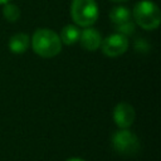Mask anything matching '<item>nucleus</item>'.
<instances>
[{"label": "nucleus", "mask_w": 161, "mask_h": 161, "mask_svg": "<svg viewBox=\"0 0 161 161\" xmlns=\"http://www.w3.org/2000/svg\"><path fill=\"white\" fill-rule=\"evenodd\" d=\"M111 141L114 151L122 156L131 157L137 155V152L140 151L138 137L128 128H119V131L113 133Z\"/></svg>", "instance_id": "20e7f679"}, {"label": "nucleus", "mask_w": 161, "mask_h": 161, "mask_svg": "<svg viewBox=\"0 0 161 161\" xmlns=\"http://www.w3.org/2000/svg\"><path fill=\"white\" fill-rule=\"evenodd\" d=\"M79 35H80V30L77 25L73 24H68L65 26H63V29L60 30V42L65 45H73L79 40Z\"/></svg>", "instance_id": "9d476101"}, {"label": "nucleus", "mask_w": 161, "mask_h": 161, "mask_svg": "<svg viewBox=\"0 0 161 161\" xmlns=\"http://www.w3.org/2000/svg\"><path fill=\"white\" fill-rule=\"evenodd\" d=\"M30 44V38L25 33H16L9 39V49L14 54H21L24 53Z\"/></svg>", "instance_id": "6e6552de"}, {"label": "nucleus", "mask_w": 161, "mask_h": 161, "mask_svg": "<svg viewBox=\"0 0 161 161\" xmlns=\"http://www.w3.org/2000/svg\"><path fill=\"white\" fill-rule=\"evenodd\" d=\"M3 15L8 21L14 23L20 18V9L13 3H6L3 8Z\"/></svg>", "instance_id": "9b49d317"}, {"label": "nucleus", "mask_w": 161, "mask_h": 161, "mask_svg": "<svg viewBox=\"0 0 161 161\" xmlns=\"http://www.w3.org/2000/svg\"><path fill=\"white\" fill-rule=\"evenodd\" d=\"M65 161H86V160L78 158V157H72V158H68V160H65Z\"/></svg>", "instance_id": "ddd939ff"}, {"label": "nucleus", "mask_w": 161, "mask_h": 161, "mask_svg": "<svg viewBox=\"0 0 161 161\" xmlns=\"http://www.w3.org/2000/svg\"><path fill=\"white\" fill-rule=\"evenodd\" d=\"M6 3H10V0H0V5H4Z\"/></svg>", "instance_id": "4468645a"}, {"label": "nucleus", "mask_w": 161, "mask_h": 161, "mask_svg": "<svg viewBox=\"0 0 161 161\" xmlns=\"http://www.w3.org/2000/svg\"><path fill=\"white\" fill-rule=\"evenodd\" d=\"M33 50L43 58H53L62 50V42L59 35L50 29H38L31 36Z\"/></svg>", "instance_id": "f257e3e1"}, {"label": "nucleus", "mask_w": 161, "mask_h": 161, "mask_svg": "<svg viewBox=\"0 0 161 161\" xmlns=\"http://www.w3.org/2000/svg\"><path fill=\"white\" fill-rule=\"evenodd\" d=\"M109 19L117 26V25H122L128 21H132V14L126 6L117 5L112 8V10L109 11Z\"/></svg>", "instance_id": "1a4fd4ad"}, {"label": "nucleus", "mask_w": 161, "mask_h": 161, "mask_svg": "<svg viewBox=\"0 0 161 161\" xmlns=\"http://www.w3.org/2000/svg\"><path fill=\"white\" fill-rule=\"evenodd\" d=\"M113 3H125V1H128V0H111Z\"/></svg>", "instance_id": "2eb2a0df"}, {"label": "nucleus", "mask_w": 161, "mask_h": 161, "mask_svg": "<svg viewBox=\"0 0 161 161\" xmlns=\"http://www.w3.org/2000/svg\"><path fill=\"white\" fill-rule=\"evenodd\" d=\"M116 29H117V33L123 34V35L127 36V35H131V34L135 31V23H133V20H132V21H128V23H126V24L117 25Z\"/></svg>", "instance_id": "f8f14e48"}, {"label": "nucleus", "mask_w": 161, "mask_h": 161, "mask_svg": "<svg viewBox=\"0 0 161 161\" xmlns=\"http://www.w3.org/2000/svg\"><path fill=\"white\" fill-rule=\"evenodd\" d=\"M70 15L75 25L87 28L98 19V6L94 0H73L70 4Z\"/></svg>", "instance_id": "7ed1b4c3"}, {"label": "nucleus", "mask_w": 161, "mask_h": 161, "mask_svg": "<svg viewBox=\"0 0 161 161\" xmlns=\"http://www.w3.org/2000/svg\"><path fill=\"white\" fill-rule=\"evenodd\" d=\"M113 121L119 128H128L135 121V109L127 102H119L113 108Z\"/></svg>", "instance_id": "423d86ee"}, {"label": "nucleus", "mask_w": 161, "mask_h": 161, "mask_svg": "<svg viewBox=\"0 0 161 161\" xmlns=\"http://www.w3.org/2000/svg\"><path fill=\"white\" fill-rule=\"evenodd\" d=\"M133 23L140 25L145 30H153L158 28L161 21V11L158 6L151 0L138 1L132 10Z\"/></svg>", "instance_id": "f03ea898"}, {"label": "nucleus", "mask_w": 161, "mask_h": 161, "mask_svg": "<svg viewBox=\"0 0 161 161\" xmlns=\"http://www.w3.org/2000/svg\"><path fill=\"white\" fill-rule=\"evenodd\" d=\"M78 42L80 43V45L84 49L93 52V50H97L101 47L102 36H101L98 30H96L92 26H87V28H84L83 31H80Z\"/></svg>", "instance_id": "0eeeda50"}, {"label": "nucleus", "mask_w": 161, "mask_h": 161, "mask_svg": "<svg viewBox=\"0 0 161 161\" xmlns=\"http://www.w3.org/2000/svg\"><path fill=\"white\" fill-rule=\"evenodd\" d=\"M99 48L102 49V53L106 57H109V58L119 57L128 48V38L119 33L109 34L108 36L102 39Z\"/></svg>", "instance_id": "39448f33"}]
</instances>
